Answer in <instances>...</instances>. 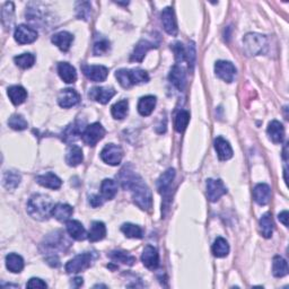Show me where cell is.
<instances>
[{
  "label": "cell",
  "mask_w": 289,
  "mask_h": 289,
  "mask_svg": "<svg viewBox=\"0 0 289 289\" xmlns=\"http://www.w3.org/2000/svg\"><path fill=\"white\" fill-rule=\"evenodd\" d=\"M116 77L123 88H130L135 85L148 83L149 80L147 71L143 69H120L116 72Z\"/></svg>",
  "instance_id": "cell-3"
},
{
  "label": "cell",
  "mask_w": 289,
  "mask_h": 289,
  "mask_svg": "<svg viewBox=\"0 0 289 289\" xmlns=\"http://www.w3.org/2000/svg\"><path fill=\"white\" fill-rule=\"evenodd\" d=\"M244 51L248 56H258L265 52L267 48V39L265 35L257 33H250L244 36Z\"/></svg>",
  "instance_id": "cell-4"
},
{
  "label": "cell",
  "mask_w": 289,
  "mask_h": 289,
  "mask_svg": "<svg viewBox=\"0 0 289 289\" xmlns=\"http://www.w3.org/2000/svg\"><path fill=\"white\" fill-rule=\"evenodd\" d=\"M109 258L114 262H120L122 265L127 266H134L136 262V258L128 252H125V251H112L109 254Z\"/></svg>",
  "instance_id": "cell-36"
},
{
  "label": "cell",
  "mask_w": 289,
  "mask_h": 289,
  "mask_svg": "<svg viewBox=\"0 0 289 289\" xmlns=\"http://www.w3.org/2000/svg\"><path fill=\"white\" fill-rule=\"evenodd\" d=\"M101 193L104 200H112L118 193V184L111 178H105L101 184Z\"/></svg>",
  "instance_id": "cell-30"
},
{
  "label": "cell",
  "mask_w": 289,
  "mask_h": 289,
  "mask_svg": "<svg viewBox=\"0 0 289 289\" xmlns=\"http://www.w3.org/2000/svg\"><path fill=\"white\" fill-rule=\"evenodd\" d=\"M66 227L71 239L76 241H84L88 239V233L83 226V224L78 220H68Z\"/></svg>",
  "instance_id": "cell-16"
},
{
  "label": "cell",
  "mask_w": 289,
  "mask_h": 289,
  "mask_svg": "<svg viewBox=\"0 0 289 289\" xmlns=\"http://www.w3.org/2000/svg\"><path fill=\"white\" fill-rule=\"evenodd\" d=\"M8 126L10 127L11 129L17 130V131H22L25 130L28 127L27 121L22 116H18V114H15L9 118L8 120Z\"/></svg>",
  "instance_id": "cell-43"
},
{
  "label": "cell",
  "mask_w": 289,
  "mask_h": 289,
  "mask_svg": "<svg viewBox=\"0 0 289 289\" xmlns=\"http://www.w3.org/2000/svg\"><path fill=\"white\" fill-rule=\"evenodd\" d=\"M161 23H163V27L165 32L169 35H176L177 34V24L175 14L172 7H166L161 11Z\"/></svg>",
  "instance_id": "cell-11"
},
{
  "label": "cell",
  "mask_w": 289,
  "mask_h": 289,
  "mask_svg": "<svg viewBox=\"0 0 289 289\" xmlns=\"http://www.w3.org/2000/svg\"><path fill=\"white\" fill-rule=\"evenodd\" d=\"M278 218L280 220V223H283L285 226L288 227V211L284 210L283 212H280Z\"/></svg>",
  "instance_id": "cell-50"
},
{
  "label": "cell",
  "mask_w": 289,
  "mask_h": 289,
  "mask_svg": "<svg viewBox=\"0 0 289 289\" xmlns=\"http://www.w3.org/2000/svg\"><path fill=\"white\" fill-rule=\"evenodd\" d=\"M14 37L19 44L33 43L37 39V32L27 25H18L15 29Z\"/></svg>",
  "instance_id": "cell-10"
},
{
  "label": "cell",
  "mask_w": 289,
  "mask_h": 289,
  "mask_svg": "<svg viewBox=\"0 0 289 289\" xmlns=\"http://www.w3.org/2000/svg\"><path fill=\"white\" fill-rule=\"evenodd\" d=\"M91 3L87 1H82L76 3V11H77V17L79 19L88 20L91 18Z\"/></svg>",
  "instance_id": "cell-44"
},
{
  "label": "cell",
  "mask_w": 289,
  "mask_h": 289,
  "mask_svg": "<svg viewBox=\"0 0 289 289\" xmlns=\"http://www.w3.org/2000/svg\"><path fill=\"white\" fill-rule=\"evenodd\" d=\"M273 274L275 277L283 278L288 275V265L287 261L282 257H275L273 263Z\"/></svg>",
  "instance_id": "cell-37"
},
{
  "label": "cell",
  "mask_w": 289,
  "mask_h": 289,
  "mask_svg": "<svg viewBox=\"0 0 289 289\" xmlns=\"http://www.w3.org/2000/svg\"><path fill=\"white\" fill-rule=\"evenodd\" d=\"M215 149L220 160H228L233 157V148L226 139L223 137H217L215 139Z\"/></svg>",
  "instance_id": "cell-18"
},
{
  "label": "cell",
  "mask_w": 289,
  "mask_h": 289,
  "mask_svg": "<svg viewBox=\"0 0 289 289\" xmlns=\"http://www.w3.org/2000/svg\"><path fill=\"white\" fill-rule=\"evenodd\" d=\"M72 214H74V209H72L71 206L67 205V203H58V205L53 206L52 216L59 222H68Z\"/></svg>",
  "instance_id": "cell-27"
},
{
  "label": "cell",
  "mask_w": 289,
  "mask_h": 289,
  "mask_svg": "<svg viewBox=\"0 0 289 289\" xmlns=\"http://www.w3.org/2000/svg\"><path fill=\"white\" fill-rule=\"evenodd\" d=\"M254 200L260 206H266L269 203L271 199V189L270 186L266 183H260L256 185L253 191Z\"/></svg>",
  "instance_id": "cell-20"
},
{
  "label": "cell",
  "mask_w": 289,
  "mask_h": 289,
  "mask_svg": "<svg viewBox=\"0 0 289 289\" xmlns=\"http://www.w3.org/2000/svg\"><path fill=\"white\" fill-rule=\"evenodd\" d=\"M84 130L85 129L83 127V122L75 121L74 123H71L70 126H68L65 131L62 133V140L65 143L75 142L76 139H78L79 136L83 135Z\"/></svg>",
  "instance_id": "cell-19"
},
{
  "label": "cell",
  "mask_w": 289,
  "mask_h": 289,
  "mask_svg": "<svg viewBox=\"0 0 289 289\" xmlns=\"http://www.w3.org/2000/svg\"><path fill=\"white\" fill-rule=\"evenodd\" d=\"M142 261L144 263V266L148 268L150 270L157 269V267L159 266V254L158 251H157L154 246L147 245L146 248L144 249L143 256H142Z\"/></svg>",
  "instance_id": "cell-15"
},
{
  "label": "cell",
  "mask_w": 289,
  "mask_h": 289,
  "mask_svg": "<svg viewBox=\"0 0 289 289\" xmlns=\"http://www.w3.org/2000/svg\"><path fill=\"white\" fill-rule=\"evenodd\" d=\"M123 157V150L120 146L114 144H109L101 151V158L104 163L117 166L121 163Z\"/></svg>",
  "instance_id": "cell-7"
},
{
  "label": "cell",
  "mask_w": 289,
  "mask_h": 289,
  "mask_svg": "<svg viewBox=\"0 0 289 289\" xmlns=\"http://www.w3.org/2000/svg\"><path fill=\"white\" fill-rule=\"evenodd\" d=\"M72 283H74V286H75V287H80V286H82V285L84 284L83 278H80V277L75 278V279H74V282H72Z\"/></svg>",
  "instance_id": "cell-51"
},
{
  "label": "cell",
  "mask_w": 289,
  "mask_h": 289,
  "mask_svg": "<svg viewBox=\"0 0 289 289\" xmlns=\"http://www.w3.org/2000/svg\"><path fill=\"white\" fill-rule=\"evenodd\" d=\"M105 235H106V227L104 223L93 222L88 232V240L94 243V242H100L103 240Z\"/></svg>",
  "instance_id": "cell-31"
},
{
  "label": "cell",
  "mask_w": 289,
  "mask_h": 289,
  "mask_svg": "<svg viewBox=\"0 0 289 289\" xmlns=\"http://www.w3.org/2000/svg\"><path fill=\"white\" fill-rule=\"evenodd\" d=\"M215 72L216 76L220 79H223L226 83L234 82L236 76V68L232 62L219 60L215 65Z\"/></svg>",
  "instance_id": "cell-8"
},
{
  "label": "cell",
  "mask_w": 289,
  "mask_h": 289,
  "mask_svg": "<svg viewBox=\"0 0 289 289\" xmlns=\"http://www.w3.org/2000/svg\"><path fill=\"white\" fill-rule=\"evenodd\" d=\"M83 160H84V156H83L82 148L76 146V144H72V146L67 151L66 163L69 165V166L75 167L80 163H83Z\"/></svg>",
  "instance_id": "cell-29"
},
{
  "label": "cell",
  "mask_w": 289,
  "mask_h": 289,
  "mask_svg": "<svg viewBox=\"0 0 289 289\" xmlns=\"http://www.w3.org/2000/svg\"><path fill=\"white\" fill-rule=\"evenodd\" d=\"M14 61L16 65L22 68V69H28V68H31L34 65V62H35V57H34V54L32 53H23L15 57Z\"/></svg>",
  "instance_id": "cell-42"
},
{
  "label": "cell",
  "mask_w": 289,
  "mask_h": 289,
  "mask_svg": "<svg viewBox=\"0 0 289 289\" xmlns=\"http://www.w3.org/2000/svg\"><path fill=\"white\" fill-rule=\"evenodd\" d=\"M121 231L129 239H142L143 237V229L135 224H123Z\"/></svg>",
  "instance_id": "cell-40"
},
{
  "label": "cell",
  "mask_w": 289,
  "mask_h": 289,
  "mask_svg": "<svg viewBox=\"0 0 289 289\" xmlns=\"http://www.w3.org/2000/svg\"><path fill=\"white\" fill-rule=\"evenodd\" d=\"M112 116L114 119H117V120H122V119H125L127 116H128V112H129V103L127 100H121L117 102L116 104L112 106Z\"/></svg>",
  "instance_id": "cell-38"
},
{
  "label": "cell",
  "mask_w": 289,
  "mask_h": 289,
  "mask_svg": "<svg viewBox=\"0 0 289 289\" xmlns=\"http://www.w3.org/2000/svg\"><path fill=\"white\" fill-rule=\"evenodd\" d=\"M103 203H104V198L100 194H93L89 197V205H91L92 207H94V208L101 207V206H103Z\"/></svg>",
  "instance_id": "cell-49"
},
{
  "label": "cell",
  "mask_w": 289,
  "mask_h": 289,
  "mask_svg": "<svg viewBox=\"0 0 289 289\" xmlns=\"http://www.w3.org/2000/svg\"><path fill=\"white\" fill-rule=\"evenodd\" d=\"M8 96L14 105L23 104L27 99L26 89L22 86H11L8 88Z\"/></svg>",
  "instance_id": "cell-32"
},
{
  "label": "cell",
  "mask_w": 289,
  "mask_h": 289,
  "mask_svg": "<svg viewBox=\"0 0 289 289\" xmlns=\"http://www.w3.org/2000/svg\"><path fill=\"white\" fill-rule=\"evenodd\" d=\"M105 129L101 123H92V125L87 126L85 128L84 133L82 135L83 142L87 144V146L94 147L97 143L104 138Z\"/></svg>",
  "instance_id": "cell-5"
},
{
  "label": "cell",
  "mask_w": 289,
  "mask_h": 289,
  "mask_svg": "<svg viewBox=\"0 0 289 289\" xmlns=\"http://www.w3.org/2000/svg\"><path fill=\"white\" fill-rule=\"evenodd\" d=\"M189 121H190V113L188 111L182 110V111L178 112L175 118V123H174V127H175V130L177 133H183L189 125Z\"/></svg>",
  "instance_id": "cell-41"
},
{
  "label": "cell",
  "mask_w": 289,
  "mask_h": 289,
  "mask_svg": "<svg viewBox=\"0 0 289 289\" xmlns=\"http://www.w3.org/2000/svg\"><path fill=\"white\" fill-rule=\"evenodd\" d=\"M83 72L89 80L100 83L108 78L109 69L104 66H84Z\"/></svg>",
  "instance_id": "cell-12"
},
{
  "label": "cell",
  "mask_w": 289,
  "mask_h": 289,
  "mask_svg": "<svg viewBox=\"0 0 289 289\" xmlns=\"http://www.w3.org/2000/svg\"><path fill=\"white\" fill-rule=\"evenodd\" d=\"M173 51L175 53V58L177 62H182L186 59V50L184 49V46L180 42H177L173 45Z\"/></svg>",
  "instance_id": "cell-47"
},
{
  "label": "cell",
  "mask_w": 289,
  "mask_h": 289,
  "mask_svg": "<svg viewBox=\"0 0 289 289\" xmlns=\"http://www.w3.org/2000/svg\"><path fill=\"white\" fill-rule=\"evenodd\" d=\"M51 41H52V43L54 45H57L59 49L63 51V52H67V51L70 49L72 41H74V35L69 32L62 31L54 34Z\"/></svg>",
  "instance_id": "cell-21"
},
{
  "label": "cell",
  "mask_w": 289,
  "mask_h": 289,
  "mask_svg": "<svg viewBox=\"0 0 289 289\" xmlns=\"http://www.w3.org/2000/svg\"><path fill=\"white\" fill-rule=\"evenodd\" d=\"M274 220H273V216L269 212L263 215L260 219V231L263 237L266 239H270L274 234Z\"/></svg>",
  "instance_id": "cell-34"
},
{
  "label": "cell",
  "mask_w": 289,
  "mask_h": 289,
  "mask_svg": "<svg viewBox=\"0 0 289 289\" xmlns=\"http://www.w3.org/2000/svg\"><path fill=\"white\" fill-rule=\"evenodd\" d=\"M156 102H157L156 97L152 95H147V96L142 97L138 103V112L140 113V116H143V117L150 116L152 111L155 110Z\"/></svg>",
  "instance_id": "cell-28"
},
{
  "label": "cell",
  "mask_w": 289,
  "mask_h": 289,
  "mask_svg": "<svg viewBox=\"0 0 289 289\" xmlns=\"http://www.w3.org/2000/svg\"><path fill=\"white\" fill-rule=\"evenodd\" d=\"M2 23L6 26H10L12 23V15H14V3L12 2H6L2 7Z\"/></svg>",
  "instance_id": "cell-45"
},
{
  "label": "cell",
  "mask_w": 289,
  "mask_h": 289,
  "mask_svg": "<svg viewBox=\"0 0 289 289\" xmlns=\"http://www.w3.org/2000/svg\"><path fill=\"white\" fill-rule=\"evenodd\" d=\"M93 256L91 253H82L76 256L66 265V271L68 274H78L88 269L92 266Z\"/></svg>",
  "instance_id": "cell-6"
},
{
  "label": "cell",
  "mask_w": 289,
  "mask_h": 289,
  "mask_svg": "<svg viewBox=\"0 0 289 289\" xmlns=\"http://www.w3.org/2000/svg\"><path fill=\"white\" fill-rule=\"evenodd\" d=\"M22 177L15 171H6L2 176V185L7 190H14L20 184Z\"/></svg>",
  "instance_id": "cell-35"
},
{
  "label": "cell",
  "mask_w": 289,
  "mask_h": 289,
  "mask_svg": "<svg viewBox=\"0 0 289 289\" xmlns=\"http://www.w3.org/2000/svg\"><path fill=\"white\" fill-rule=\"evenodd\" d=\"M174 177H175V169L174 168H168L166 172L161 174L157 181V190L160 194L166 195L169 192Z\"/></svg>",
  "instance_id": "cell-17"
},
{
  "label": "cell",
  "mask_w": 289,
  "mask_h": 289,
  "mask_svg": "<svg viewBox=\"0 0 289 289\" xmlns=\"http://www.w3.org/2000/svg\"><path fill=\"white\" fill-rule=\"evenodd\" d=\"M168 78H169V82H171L174 86L178 89V91H183L185 87L186 78H185V72L181 67H178L177 65L174 66L172 68L171 72H169Z\"/></svg>",
  "instance_id": "cell-25"
},
{
  "label": "cell",
  "mask_w": 289,
  "mask_h": 289,
  "mask_svg": "<svg viewBox=\"0 0 289 289\" xmlns=\"http://www.w3.org/2000/svg\"><path fill=\"white\" fill-rule=\"evenodd\" d=\"M109 50H110V42L103 39L101 41H97L94 44L93 52H94L95 56H104L105 53H108Z\"/></svg>",
  "instance_id": "cell-46"
},
{
  "label": "cell",
  "mask_w": 289,
  "mask_h": 289,
  "mask_svg": "<svg viewBox=\"0 0 289 289\" xmlns=\"http://www.w3.org/2000/svg\"><path fill=\"white\" fill-rule=\"evenodd\" d=\"M227 193V189L222 180H214L208 178L207 180V195L211 202L218 201L224 194Z\"/></svg>",
  "instance_id": "cell-9"
},
{
  "label": "cell",
  "mask_w": 289,
  "mask_h": 289,
  "mask_svg": "<svg viewBox=\"0 0 289 289\" xmlns=\"http://www.w3.org/2000/svg\"><path fill=\"white\" fill-rule=\"evenodd\" d=\"M53 201L45 194H33L27 202V214L36 220H46L52 216Z\"/></svg>",
  "instance_id": "cell-1"
},
{
  "label": "cell",
  "mask_w": 289,
  "mask_h": 289,
  "mask_svg": "<svg viewBox=\"0 0 289 289\" xmlns=\"http://www.w3.org/2000/svg\"><path fill=\"white\" fill-rule=\"evenodd\" d=\"M6 267L10 273L18 274L24 269L23 258L16 253H9L6 257Z\"/></svg>",
  "instance_id": "cell-33"
},
{
  "label": "cell",
  "mask_w": 289,
  "mask_h": 289,
  "mask_svg": "<svg viewBox=\"0 0 289 289\" xmlns=\"http://www.w3.org/2000/svg\"><path fill=\"white\" fill-rule=\"evenodd\" d=\"M212 253L217 258H225L229 253V245L223 237H218L212 244Z\"/></svg>",
  "instance_id": "cell-39"
},
{
  "label": "cell",
  "mask_w": 289,
  "mask_h": 289,
  "mask_svg": "<svg viewBox=\"0 0 289 289\" xmlns=\"http://www.w3.org/2000/svg\"><path fill=\"white\" fill-rule=\"evenodd\" d=\"M80 101V96L75 89L67 88L62 89L60 92V94L58 96V103L63 109H69L75 106L76 104H78Z\"/></svg>",
  "instance_id": "cell-14"
},
{
  "label": "cell",
  "mask_w": 289,
  "mask_h": 289,
  "mask_svg": "<svg viewBox=\"0 0 289 289\" xmlns=\"http://www.w3.org/2000/svg\"><path fill=\"white\" fill-rule=\"evenodd\" d=\"M27 288H46L48 285L40 278H31L26 285Z\"/></svg>",
  "instance_id": "cell-48"
},
{
  "label": "cell",
  "mask_w": 289,
  "mask_h": 289,
  "mask_svg": "<svg viewBox=\"0 0 289 289\" xmlns=\"http://www.w3.org/2000/svg\"><path fill=\"white\" fill-rule=\"evenodd\" d=\"M129 191L133 194V200L143 210H150L152 207V197L151 191L148 188L147 184L144 183L142 177H138L133 185L130 186Z\"/></svg>",
  "instance_id": "cell-2"
},
{
  "label": "cell",
  "mask_w": 289,
  "mask_h": 289,
  "mask_svg": "<svg viewBox=\"0 0 289 289\" xmlns=\"http://www.w3.org/2000/svg\"><path fill=\"white\" fill-rule=\"evenodd\" d=\"M154 46H155L154 43H151V42H149L148 40H142L137 45H136L134 52L131 54L130 60L136 62H142L144 56H146V53L150 49L154 48Z\"/></svg>",
  "instance_id": "cell-26"
},
{
  "label": "cell",
  "mask_w": 289,
  "mask_h": 289,
  "mask_svg": "<svg viewBox=\"0 0 289 289\" xmlns=\"http://www.w3.org/2000/svg\"><path fill=\"white\" fill-rule=\"evenodd\" d=\"M58 74L63 82L67 84H72L77 79V72L75 67H72L68 62H60L58 65Z\"/></svg>",
  "instance_id": "cell-23"
},
{
  "label": "cell",
  "mask_w": 289,
  "mask_h": 289,
  "mask_svg": "<svg viewBox=\"0 0 289 289\" xmlns=\"http://www.w3.org/2000/svg\"><path fill=\"white\" fill-rule=\"evenodd\" d=\"M116 93L117 92L112 87H94L89 91L88 96L101 104H106L111 101Z\"/></svg>",
  "instance_id": "cell-13"
},
{
  "label": "cell",
  "mask_w": 289,
  "mask_h": 289,
  "mask_svg": "<svg viewBox=\"0 0 289 289\" xmlns=\"http://www.w3.org/2000/svg\"><path fill=\"white\" fill-rule=\"evenodd\" d=\"M267 134L269 136L271 142L275 144H282L285 137L284 126L277 120L271 121L267 129Z\"/></svg>",
  "instance_id": "cell-22"
},
{
  "label": "cell",
  "mask_w": 289,
  "mask_h": 289,
  "mask_svg": "<svg viewBox=\"0 0 289 289\" xmlns=\"http://www.w3.org/2000/svg\"><path fill=\"white\" fill-rule=\"evenodd\" d=\"M36 182L40 185L44 186V188L48 189H52V190H57L61 186L62 181L59 178L56 174L53 173H45L42 174V175H39L36 177Z\"/></svg>",
  "instance_id": "cell-24"
}]
</instances>
